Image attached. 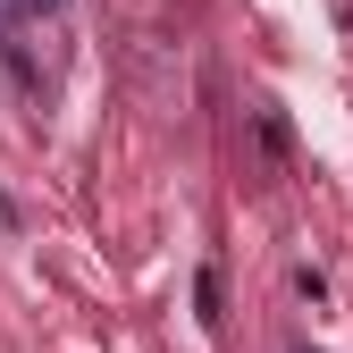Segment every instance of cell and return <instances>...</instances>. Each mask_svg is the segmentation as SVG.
Masks as SVG:
<instances>
[{
	"mask_svg": "<svg viewBox=\"0 0 353 353\" xmlns=\"http://www.w3.org/2000/svg\"><path fill=\"white\" fill-rule=\"evenodd\" d=\"M194 303H202V320H219V303H228V294H219V270L194 278Z\"/></svg>",
	"mask_w": 353,
	"mask_h": 353,
	"instance_id": "1",
	"label": "cell"
},
{
	"mask_svg": "<svg viewBox=\"0 0 353 353\" xmlns=\"http://www.w3.org/2000/svg\"><path fill=\"white\" fill-rule=\"evenodd\" d=\"M17 9H51V0H17Z\"/></svg>",
	"mask_w": 353,
	"mask_h": 353,
	"instance_id": "2",
	"label": "cell"
}]
</instances>
